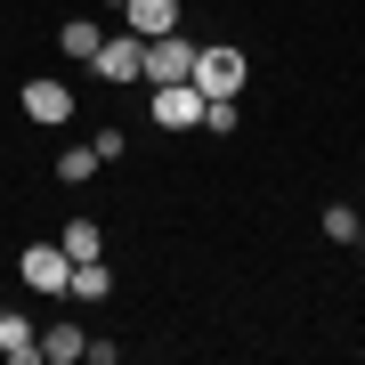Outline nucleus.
Wrapping results in <instances>:
<instances>
[{
  "label": "nucleus",
  "mask_w": 365,
  "mask_h": 365,
  "mask_svg": "<svg viewBox=\"0 0 365 365\" xmlns=\"http://www.w3.org/2000/svg\"><path fill=\"white\" fill-rule=\"evenodd\" d=\"M98 41H106V25H98V16H66V25H57V49H66V57H81V66L98 57Z\"/></svg>",
  "instance_id": "10"
},
{
  "label": "nucleus",
  "mask_w": 365,
  "mask_h": 365,
  "mask_svg": "<svg viewBox=\"0 0 365 365\" xmlns=\"http://www.w3.org/2000/svg\"><path fill=\"white\" fill-rule=\"evenodd\" d=\"M0 357H9V365H41V325H33V317L0 309Z\"/></svg>",
  "instance_id": "8"
},
{
  "label": "nucleus",
  "mask_w": 365,
  "mask_h": 365,
  "mask_svg": "<svg viewBox=\"0 0 365 365\" xmlns=\"http://www.w3.org/2000/svg\"><path fill=\"white\" fill-rule=\"evenodd\" d=\"M146 81H195V41H187V33L146 41Z\"/></svg>",
  "instance_id": "5"
},
{
  "label": "nucleus",
  "mask_w": 365,
  "mask_h": 365,
  "mask_svg": "<svg viewBox=\"0 0 365 365\" xmlns=\"http://www.w3.org/2000/svg\"><path fill=\"white\" fill-rule=\"evenodd\" d=\"M106 292H114V268H106V260H73L66 300H106Z\"/></svg>",
  "instance_id": "11"
},
{
  "label": "nucleus",
  "mask_w": 365,
  "mask_h": 365,
  "mask_svg": "<svg viewBox=\"0 0 365 365\" xmlns=\"http://www.w3.org/2000/svg\"><path fill=\"white\" fill-rule=\"evenodd\" d=\"M244 81H252V57L244 49H227V41L195 49V90L203 98H244Z\"/></svg>",
  "instance_id": "1"
},
{
  "label": "nucleus",
  "mask_w": 365,
  "mask_h": 365,
  "mask_svg": "<svg viewBox=\"0 0 365 365\" xmlns=\"http://www.w3.org/2000/svg\"><path fill=\"white\" fill-rule=\"evenodd\" d=\"M98 179V146H66L57 155V187H90Z\"/></svg>",
  "instance_id": "12"
},
{
  "label": "nucleus",
  "mask_w": 365,
  "mask_h": 365,
  "mask_svg": "<svg viewBox=\"0 0 365 365\" xmlns=\"http://www.w3.org/2000/svg\"><path fill=\"white\" fill-rule=\"evenodd\" d=\"M90 66H98V81H146V41L138 33H106Z\"/></svg>",
  "instance_id": "4"
},
{
  "label": "nucleus",
  "mask_w": 365,
  "mask_h": 365,
  "mask_svg": "<svg viewBox=\"0 0 365 365\" xmlns=\"http://www.w3.org/2000/svg\"><path fill=\"white\" fill-rule=\"evenodd\" d=\"M325 235H333V244H349V235H357V211H349V203H325Z\"/></svg>",
  "instance_id": "16"
},
{
  "label": "nucleus",
  "mask_w": 365,
  "mask_h": 365,
  "mask_svg": "<svg viewBox=\"0 0 365 365\" xmlns=\"http://www.w3.org/2000/svg\"><path fill=\"white\" fill-rule=\"evenodd\" d=\"M146 114H155V130H203V90L195 81H155Z\"/></svg>",
  "instance_id": "3"
},
{
  "label": "nucleus",
  "mask_w": 365,
  "mask_h": 365,
  "mask_svg": "<svg viewBox=\"0 0 365 365\" xmlns=\"http://www.w3.org/2000/svg\"><path fill=\"white\" fill-rule=\"evenodd\" d=\"M16 284H25V292H41V300H66V284H73L66 244H25V260H16Z\"/></svg>",
  "instance_id": "2"
},
{
  "label": "nucleus",
  "mask_w": 365,
  "mask_h": 365,
  "mask_svg": "<svg viewBox=\"0 0 365 365\" xmlns=\"http://www.w3.org/2000/svg\"><path fill=\"white\" fill-rule=\"evenodd\" d=\"M90 146H98V163H130V130H114V122H106Z\"/></svg>",
  "instance_id": "15"
},
{
  "label": "nucleus",
  "mask_w": 365,
  "mask_h": 365,
  "mask_svg": "<svg viewBox=\"0 0 365 365\" xmlns=\"http://www.w3.org/2000/svg\"><path fill=\"white\" fill-rule=\"evenodd\" d=\"M203 130H211V138H235V130H244L235 98H203Z\"/></svg>",
  "instance_id": "14"
},
{
  "label": "nucleus",
  "mask_w": 365,
  "mask_h": 365,
  "mask_svg": "<svg viewBox=\"0 0 365 365\" xmlns=\"http://www.w3.org/2000/svg\"><path fill=\"white\" fill-rule=\"evenodd\" d=\"M122 33H138V41L179 33V0H122Z\"/></svg>",
  "instance_id": "7"
},
{
  "label": "nucleus",
  "mask_w": 365,
  "mask_h": 365,
  "mask_svg": "<svg viewBox=\"0 0 365 365\" xmlns=\"http://www.w3.org/2000/svg\"><path fill=\"white\" fill-rule=\"evenodd\" d=\"M81 349H90V333H81V325H66V317L41 325V365H73Z\"/></svg>",
  "instance_id": "9"
},
{
  "label": "nucleus",
  "mask_w": 365,
  "mask_h": 365,
  "mask_svg": "<svg viewBox=\"0 0 365 365\" xmlns=\"http://www.w3.org/2000/svg\"><path fill=\"white\" fill-rule=\"evenodd\" d=\"M25 122L66 130V122H73V81H25Z\"/></svg>",
  "instance_id": "6"
},
{
  "label": "nucleus",
  "mask_w": 365,
  "mask_h": 365,
  "mask_svg": "<svg viewBox=\"0 0 365 365\" xmlns=\"http://www.w3.org/2000/svg\"><path fill=\"white\" fill-rule=\"evenodd\" d=\"M106 252V227L98 220H66V260H98Z\"/></svg>",
  "instance_id": "13"
},
{
  "label": "nucleus",
  "mask_w": 365,
  "mask_h": 365,
  "mask_svg": "<svg viewBox=\"0 0 365 365\" xmlns=\"http://www.w3.org/2000/svg\"><path fill=\"white\" fill-rule=\"evenodd\" d=\"M106 9H122V0H106Z\"/></svg>",
  "instance_id": "17"
}]
</instances>
